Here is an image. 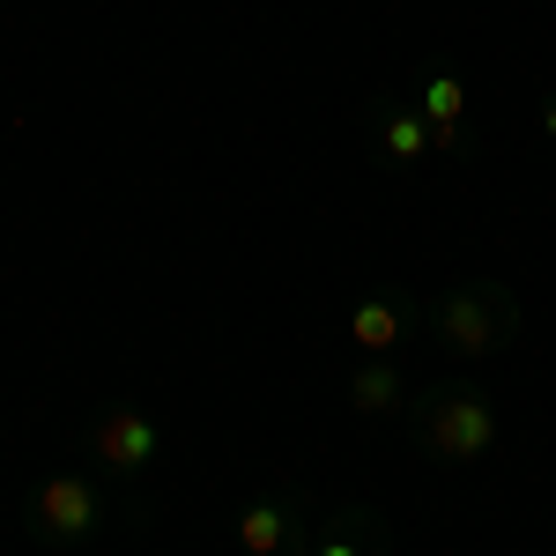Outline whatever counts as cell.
Returning a JSON list of instances; mask_svg holds the SVG:
<instances>
[{
    "label": "cell",
    "mask_w": 556,
    "mask_h": 556,
    "mask_svg": "<svg viewBox=\"0 0 556 556\" xmlns=\"http://www.w3.org/2000/svg\"><path fill=\"white\" fill-rule=\"evenodd\" d=\"M416 112H424L430 127H460V112H468V83H460L453 67H430L424 83H416Z\"/></svg>",
    "instance_id": "obj_10"
},
{
    "label": "cell",
    "mask_w": 556,
    "mask_h": 556,
    "mask_svg": "<svg viewBox=\"0 0 556 556\" xmlns=\"http://www.w3.org/2000/svg\"><path fill=\"white\" fill-rule=\"evenodd\" d=\"M238 549L245 556H304L312 549V513L304 497L282 482V490H260L253 505L238 513Z\"/></svg>",
    "instance_id": "obj_5"
},
{
    "label": "cell",
    "mask_w": 556,
    "mask_h": 556,
    "mask_svg": "<svg viewBox=\"0 0 556 556\" xmlns=\"http://www.w3.org/2000/svg\"><path fill=\"white\" fill-rule=\"evenodd\" d=\"M408 430L438 468H475L497 453V401L482 393L475 379H430L408 408Z\"/></svg>",
    "instance_id": "obj_1"
},
{
    "label": "cell",
    "mask_w": 556,
    "mask_h": 556,
    "mask_svg": "<svg viewBox=\"0 0 556 556\" xmlns=\"http://www.w3.org/2000/svg\"><path fill=\"white\" fill-rule=\"evenodd\" d=\"M460 149V127H430V156H453Z\"/></svg>",
    "instance_id": "obj_11"
},
{
    "label": "cell",
    "mask_w": 556,
    "mask_h": 556,
    "mask_svg": "<svg viewBox=\"0 0 556 556\" xmlns=\"http://www.w3.org/2000/svg\"><path fill=\"white\" fill-rule=\"evenodd\" d=\"M534 119H542V141H549V149H556V89H549V97H542V112H534Z\"/></svg>",
    "instance_id": "obj_12"
},
{
    "label": "cell",
    "mask_w": 556,
    "mask_h": 556,
    "mask_svg": "<svg viewBox=\"0 0 556 556\" xmlns=\"http://www.w3.org/2000/svg\"><path fill=\"white\" fill-rule=\"evenodd\" d=\"M89 445V468L104 475V482H141V475L164 460V430L156 416L141 408V401H112V408H97L83 430Z\"/></svg>",
    "instance_id": "obj_4"
},
{
    "label": "cell",
    "mask_w": 556,
    "mask_h": 556,
    "mask_svg": "<svg viewBox=\"0 0 556 556\" xmlns=\"http://www.w3.org/2000/svg\"><path fill=\"white\" fill-rule=\"evenodd\" d=\"M104 519H112L104 513V490L83 468L45 475L38 490H30V505H23V527H30V542H45V549H83V542L104 534Z\"/></svg>",
    "instance_id": "obj_3"
},
{
    "label": "cell",
    "mask_w": 556,
    "mask_h": 556,
    "mask_svg": "<svg viewBox=\"0 0 556 556\" xmlns=\"http://www.w3.org/2000/svg\"><path fill=\"white\" fill-rule=\"evenodd\" d=\"M371 149H379L386 172H416L430 156V119L416 104H401V97H379L371 104Z\"/></svg>",
    "instance_id": "obj_7"
},
{
    "label": "cell",
    "mask_w": 556,
    "mask_h": 556,
    "mask_svg": "<svg viewBox=\"0 0 556 556\" xmlns=\"http://www.w3.org/2000/svg\"><path fill=\"white\" fill-rule=\"evenodd\" d=\"M519 327H527V312H519L513 282H497V275H468V282H453L445 298L430 304V334H438L445 356H460V364L505 356L519 342Z\"/></svg>",
    "instance_id": "obj_2"
},
{
    "label": "cell",
    "mask_w": 556,
    "mask_h": 556,
    "mask_svg": "<svg viewBox=\"0 0 556 556\" xmlns=\"http://www.w3.org/2000/svg\"><path fill=\"white\" fill-rule=\"evenodd\" d=\"M304 556H393V527H386L379 505H334L312 527V549Z\"/></svg>",
    "instance_id": "obj_6"
},
{
    "label": "cell",
    "mask_w": 556,
    "mask_h": 556,
    "mask_svg": "<svg viewBox=\"0 0 556 556\" xmlns=\"http://www.w3.org/2000/svg\"><path fill=\"white\" fill-rule=\"evenodd\" d=\"M408 327H416V298H364L349 312V342L364 356H393L408 342Z\"/></svg>",
    "instance_id": "obj_8"
},
{
    "label": "cell",
    "mask_w": 556,
    "mask_h": 556,
    "mask_svg": "<svg viewBox=\"0 0 556 556\" xmlns=\"http://www.w3.org/2000/svg\"><path fill=\"white\" fill-rule=\"evenodd\" d=\"M349 408L356 416H401L408 408V379L393 371V356H364L349 371Z\"/></svg>",
    "instance_id": "obj_9"
}]
</instances>
